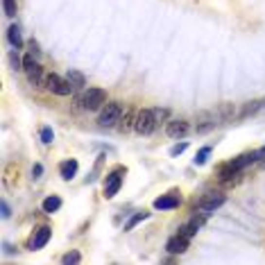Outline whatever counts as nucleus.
Instances as JSON below:
<instances>
[{
    "instance_id": "39448f33",
    "label": "nucleus",
    "mask_w": 265,
    "mask_h": 265,
    "mask_svg": "<svg viewBox=\"0 0 265 265\" xmlns=\"http://www.w3.org/2000/svg\"><path fill=\"white\" fill-rule=\"evenodd\" d=\"M105 100H106V93L102 91V88H88V91L84 93L82 105L87 106L88 111H95V109H100V106L105 105Z\"/></svg>"
},
{
    "instance_id": "393cba45",
    "label": "nucleus",
    "mask_w": 265,
    "mask_h": 265,
    "mask_svg": "<svg viewBox=\"0 0 265 265\" xmlns=\"http://www.w3.org/2000/svg\"><path fill=\"white\" fill-rule=\"evenodd\" d=\"M2 218H9V206H7V202H2Z\"/></svg>"
},
{
    "instance_id": "6e6552de",
    "label": "nucleus",
    "mask_w": 265,
    "mask_h": 265,
    "mask_svg": "<svg viewBox=\"0 0 265 265\" xmlns=\"http://www.w3.org/2000/svg\"><path fill=\"white\" fill-rule=\"evenodd\" d=\"M50 236H53V229H50V227H39V229L34 231V236L30 238V249H41V247H46Z\"/></svg>"
},
{
    "instance_id": "a211bd4d",
    "label": "nucleus",
    "mask_w": 265,
    "mask_h": 265,
    "mask_svg": "<svg viewBox=\"0 0 265 265\" xmlns=\"http://www.w3.org/2000/svg\"><path fill=\"white\" fill-rule=\"evenodd\" d=\"M147 215H150V213H145V211H143V213H136V215H134V218H132V220H129V222H127V225H125V231H129V229H134V227L139 225L141 220H147Z\"/></svg>"
},
{
    "instance_id": "f03ea898",
    "label": "nucleus",
    "mask_w": 265,
    "mask_h": 265,
    "mask_svg": "<svg viewBox=\"0 0 265 265\" xmlns=\"http://www.w3.org/2000/svg\"><path fill=\"white\" fill-rule=\"evenodd\" d=\"M43 87H46L50 93H54V95H71V91H73V84H71V82L59 77V75H54V73L46 75Z\"/></svg>"
},
{
    "instance_id": "2eb2a0df",
    "label": "nucleus",
    "mask_w": 265,
    "mask_h": 265,
    "mask_svg": "<svg viewBox=\"0 0 265 265\" xmlns=\"http://www.w3.org/2000/svg\"><path fill=\"white\" fill-rule=\"evenodd\" d=\"M43 211L46 213H54V211H59V206H61V199L57 197V195H50V197L43 199Z\"/></svg>"
},
{
    "instance_id": "f3484780",
    "label": "nucleus",
    "mask_w": 265,
    "mask_h": 265,
    "mask_svg": "<svg viewBox=\"0 0 265 265\" xmlns=\"http://www.w3.org/2000/svg\"><path fill=\"white\" fill-rule=\"evenodd\" d=\"M136 116H139V113L127 111V113H125V118H123V125H120V132H127L129 127H134V125H136Z\"/></svg>"
},
{
    "instance_id": "6ab92c4d",
    "label": "nucleus",
    "mask_w": 265,
    "mask_h": 265,
    "mask_svg": "<svg viewBox=\"0 0 265 265\" xmlns=\"http://www.w3.org/2000/svg\"><path fill=\"white\" fill-rule=\"evenodd\" d=\"M5 16H16V0H2Z\"/></svg>"
},
{
    "instance_id": "f257e3e1",
    "label": "nucleus",
    "mask_w": 265,
    "mask_h": 265,
    "mask_svg": "<svg viewBox=\"0 0 265 265\" xmlns=\"http://www.w3.org/2000/svg\"><path fill=\"white\" fill-rule=\"evenodd\" d=\"M23 71H25L30 84H34V87H41V84L46 82V77H43V68H41V64L34 59L32 54H27L25 59H23Z\"/></svg>"
},
{
    "instance_id": "4468645a",
    "label": "nucleus",
    "mask_w": 265,
    "mask_h": 265,
    "mask_svg": "<svg viewBox=\"0 0 265 265\" xmlns=\"http://www.w3.org/2000/svg\"><path fill=\"white\" fill-rule=\"evenodd\" d=\"M7 39H9V43H12L16 50H20L23 48V39H20V30L18 25H12L9 30H7Z\"/></svg>"
},
{
    "instance_id": "7ed1b4c3",
    "label": "nucleus",
    "mask_w": 265,
    "mask_h": 265,
    "mask_svg": "<svg viewBox=\"0 0 265 265\" xmlns=\"http://www.w3.org/2000/svg\"><path fill=\"white\" fill-rule=\"evenodd\" d=\"M154 127H157V116H154L152 109H143V111H139L134 129H136L141 136H147V134L154 132Z\"/></svg>"
},
{
    "instance_id": "a878e982",
    "label": "nucleus",
    "mask_w": 265,
    "mask_h": 265,
    "mask_svg": "<svg viewBox=\"0 0 265 265\" xmlns=\"http://www.w3.org/2000/svg\"><path fill=\"white\" fill-rule=\"evenodd\" d=\"M259 152H261V157H263V154H265V147H263V150H259Z\"/></svg>"
},
{
    "instance_id": "1a4fd4ad",
    "label": "nucleus",
    "mask_w": 265,
    "mask_h": 265,
    "mask_svg": "<svg viewBox=\"0 0 265 265\" xmlns=\"http://www.w3.org/2000/svg\"><path fill=\"white\" fill-rule=\"evenodd\" d=\"M188 132H191V125L186 120H170L166 127V134L170 139H184Z\"/></svg>"
},
{
    "instance_id": "ddd939ff",
    "label": "nucleus",
    "mask_w": 265,
    "mask_h": 265,
    "mask_svg": "<svg viewBox=\"0 0 265 265\" xmlns=\"http://www.w3.org/2000/svg\"><path fill=\"white\" fill-rule=\"evenodd\" d=\"M66 80L71 82V84H73V88H84V87H87V77H84V75H82L80 71H73V68L68 71Z\"/></svg>"
},
{
    "instance_id": "aec40b11",
    "label": "nucleus",
    "mask_w": 265,
    "mask_h": 265,
    "mask_svg": "<svg viewBox=\"0 0 265 265\" xmlns=\"http://www.w3.org/2000/svg\"><path fill=\"white\" fill-rule=\"evenodd\" d=\"M53 139H54L53 129H50V127H43V129H41V141H43L46 145H50V143H53Z\"/></svg>"
},
{
    "instance_id": "20e7f679",
    "label": "nucleus",
    "mask_w": 265,
    "mask_h": 265,
    "mask_svg": "<svg viewBox=\"0 0 265 265\" xmlns=\"http://www.w3.org/2000/svg\"><path fill=\"white\" fill-rule=\"evenodd\" d=\"M120 113H123V106H120V102H109V105H105L102 113H100L98 123L102 127H113L120 120Z\"/></svg>"
},
{
    "instance_id": "9d476101",
    "label": "nucleus",
    "mask_w": 265,
    "mask_h": 265,
    "mask_svg": "<svg viewBox=\"0 0 265 265\" xmlns=\"http://www.w3.org/2000/svg\"><path fill=\"white\" fill-rule=\"evenodd\" d=\"M181 204V197L177 193H170V195H161L159 199H154V209L159 211H170V209H177Z\"/></svg>"
},
{
    "instance_id": "dca6fc26",
    "label": "nucleus",
    "mask_w": 265,
    "mask_h": 265,
    "mask_svg": "<svg viewBox=\"0 0 265 265\" xmlns=\"http://www.w3.org/2000/svg\"><path fill=\"white\" fill-rule=\"evenodd\" d=\"M209 157H211V147L206 145V147H202V150H199L197 154H195V166H204L206 161H209Z\"/></svg>"
},
{
    "instance_id": "423d86ee",
    "label": "nucleus",
    "mask_w": 265,
    "mask_h": 265,
    "mask_svg": "<svg viewBox=\"0 0 265 265\" xmlns=\"http://www.w3.org/2000/svg\"><path fill=\"white\" fill-rule=\"evenodd\" d=\"M120 186H123V168H118V170H113V173L106 175V179H105V197L111 199L113 195L120 191Z\"/></svg>"
},
{
    "instance_id": "b1692460",
    "label": "nucleus",
    "mask_w": 265,
    "mask_h": 265,
    "mask_svg": "<svg viewBox=\"0 0 265 265\" xmlns=\"http://www.w3.org/2000/svg\"><path fill=\"white\" fill-rule=\"evenodd\" d=\"M41 173H43V166H41V163H36V166L32 168V175H34V179H36V177H41Z\"/></svg>"
},
{
    "instance_id": "f8f14e48",
    "label": "nucleus",
    "mask_w": 265,
    "mask_h": 265,
    "mask_svg": "<svg viewBox=\"0 0 265 265\" xmlns=\"http://www.w3.org/2000/svg\"><path fill=\"white\" fill-rule=\"evenodd\" d=\"M59 175H61V179L71 181V179L77 175V161H75V159L61 161V163H59Z\"/></svg>"
},
{
    "instance_id": "9b49d317",
    "label": "nucleus",
    "mask_w": 265,
    "mask_h": 265,
    "mask_svg": "<svg viewBox=\"0 0 265 265\" xmlns=\"http://www.w3.org/2000/svg\"><path fill=\"white\" fill-rule=\"evenodd\" d=\"M188 240H191V238H186V236L177 233V236H173V238L166 243V249L170 254H184L186 249H188Z\"/></svg>"
},
{
    "instance_id": "5701e85b",
    "label": "nucleus",
    "mask_w": 265,
    "mask_h": 265,
    "mask_svg": "<svg viewBox=\"0 0 265 265\" xmlns=\"http://www.w3.org/2000/svg\"><path fill=\"white\" fill-rule=\"evenodd\" d=\"M186 147H188V143H179V145H175L173 150H170V154H173V157H179L181 152H186Z\"/></svg>"
},
{
    "instance_id": "4be33fe9",
    "label": "nucleus",
    "mask_w": 265,
    "mask_h": 265,
    "mask_svg": "<svg viewBox=\"0 0 265 265\" xmlns=\"http://www.w3.org/2000/svg\"><path fill=\"white\" fill-rule=\"evenodd\" d=\"M9 61H12L14 71H23V61L18 59V54H16V53H12V54H9Z\"/></svg>"
},
{
    "instance_id": "0eeeda50",
    "label": "nucleus",
    "mask_w": 265,
    "mask_h": 265,
    "mask_svg": "<svg viewBox=\"0 0 265 265\" xmlns=\"http://www.w3.org/2000/svg\"><path fill=\"white\" fill-rule=\"evenodd\" d=\"M225 204V195H220V193H209L206 197L199 199V211H204V213H211L215 211V209H220V206Z\"/></svg>"
},
{
    "instance_id": "412c9836",
    "label": "nucleus",
    "mask_w": 265,
    "mask_h": 265,
    "mask_svg": "<svg viewBox=\"0 0 265 265\" xmlns=\"http://www.w3.org/2000/svg\"><path fill=\"white\" fill-rule=\"evenodd\" d=\"M80 259H82V256H80V252H68L66 254V256H64V259H61V263H80Z\"/></svg>"
}]
</instances>
